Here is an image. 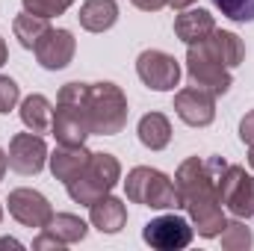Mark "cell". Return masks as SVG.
<instances>
[{
	"label": "cell",
	"instance_id": "obj_16",
	"mask_svg": "<svg viewBox=\"0 0 254 251\" xmlns=\"http://www.w3.org/2000/svg\"><path fill=\"white\" fill-rule=\"evenodd\" d=\"M216 30V21L207 9H187L175 18V36L187 45H195L201 42L204 36H210Z\"/></svg>",
	"mask_w": 254,
	"mask_h": 251
},
{
	"label": "cell",
	"instance_id": "obj_2",
	"mask_svg": "<svg viewBox=\"0 0 254 251\" xmlns=\"http://www.w3.org/2000/svg\"><path fill=\"white\" fill-rule=\"evenodd\" d=\"M86 89H89V83H65L60 89L54 122H51V133L57 136L60 145H83L86 136H92Z\"/></svg>",
	"mask_w": 254,
	"mask_h": 251
},
{
	"label": "cell",
	"instance_id": "obj_15",
	"mask_svg": "<svg viewBox=\"0 0 254 251\" xmlns=\"http://www.w3.org/2000/svg\"><path fill=\"white\" fill-rule=\"evenodd\" d=\"M89 210H92V225H95L101 234H119L127 222L125 201H119V198H113V195L98 198Z\"/></svg>",
	"mask_w": 254,
	"mask_h": 251
},
{
	"label": "cell",
	"instance_id": "obj_11",
	"mask_svg": "<svg viewBox=\"0 0 254 251\" xmlns=\"http://www.w3.org/2000/svg\"><path fill=\"white\" fill-rule=\"evenodd\" d=\"M9 213L21 222V225H27V228H48V222L54 219V207H51V201L42 195V192H36V189H12L9 192Z\"/></svg>",
	"mask_w": 254,
	"mask_h": 251
},
{
	"label": "cell",
	"instance_id": "obj_31",
	"mask_svg": "<svg viewBox=\"0 0 254 251\" xmlns=\"http://www.w3.org/2000/svg\"><path fill=\"white\" fill-rule=\"evenodd\" d=\"M6 63V42H3V39H0V65Z\"/></svg>",
	"mask_w": 254,
	"mask_h": 251
},
{
	"label": "cell",
	"instance_id": "obj_20",
	"mask_svg": "<svg viewBox=\"0 0 254 251\" xmlns=\"http://www.w3.org/2000/svg\"><path fill=\"white\" fill-rule=\"evenodd\" d=\"M42 231H51L60 243L71 246V243H80L86 237V222L80 216H71V213H54V219L48 222V228Z\"/></svg>",
	"mask_w": 254,
	"mask_h": 251
},
{
	"label": "cell",
	"instance_id": "obj_32",
	"mask_svg": "<svg viewBox=\"0 0 254 251\" xmlns=\"http://www.w3.org/2000/svg\"><path fill=\"white\" fill-rule=\"evenodd\" d=\"M249 163H252V169H254V145H252V154H249Z\"/></svg>",
	"mask_w": 254,
	"mask_h": 251
},
{
	"label": "cell",
	"instance_id": "obj_33",
	"mask_svg": "<svg viewBox=\"0 0 254 251\" xmlns=\"http://www.w3.org/2000/svg\"><path fill=\"white\" fill-rule=\"evenodd\" d=\"M0 219H3V210H0Z\"/></svg>",
	"mask_w": 254,
	"mask_h": 251
},
{
	"label": "cell",
	"instance_id": "obj_19",
	"mask_svg": "<svg viewBox=\"0 0 254 251\" xmlns=\"http://www.w3.org/2000/svg\"><path fill=\"white\" fill-rule=\"evenodd\" d=\"M172 139V125L163 113H148L139 122V142L151 151H163Z\"/></svg>",
	"mask_w": 254,
	"mask_h": 251
},
{
	"label": "cell",
	"instance_id": "obj_5",
	"mask_svg": "<svg viewBox=\"0 0 254 251\" xmlns=\"http://www.w3.org/2000/svg\"><path fill=\"white\" fill-rule=\"evenodd\" d=\"M119 178H122V166H119V160L113 154H92L89 166L74 181H68L65 189H68L71 201L92 207L98 198L113 192V187L119 184Z\"/></svg>",
	"mask_w": 254,
	"mask_h": 251
},
{
	"label": "cell",
	"instance_id": "obj_7",
	"mask_svg": "<svg viewBox=\"0 0 254 251\" xmlns=\"http://www.w3.org/2000/svg\"><path fill=\"white\" fill-rule=\"evenodd\" d=\"M216 189L222 207H228L240 219H254V178L243 166H225L216 175Z\"/></svg>",
	"mask_w": 254,
	"mask_h": 251
},
{
	"label": "cell",
	"instance_id": "obj_29",
	"mask_svg": "<svg viewBox=\"0 0 254 251\" xmlns=\"http://www.w3.org/2000/svg\"><path fill=\"white\" fill-rule=\"evenodd\" d=\"M195 0H169V6L172 9H187V6H192Z\"/></svg>",
	"mask_w": 254,
	"mask_h": 251
},
{
	"label": "cell",
	"instance_id": "obj_10",
	"mask_svg": "<svg viewBox=\"0 0 254 251\" xmlns=\"http://www.w3.org/2000/svg\"><path fill=\"white\" fill-rule=\"evenodd\" d=\"M9 169L18 175H39L48 163V145L39 133H15L9 142Z\"/></svg>",
	"mask_w": 254,
	"mask_h": 251
},
{
	"label": "cell",
	"instance_id": "obj_4",
	"mask_svg": "<svg viewBox=\"0 0 254 251\" xmlns=\"http://www.w3.org/2000/svg\"><path fill=\"white\" fill-rule=\"evenodd\" d=\"M92 136H116L127 125V98L116 83H89L86 89Z\"/></svg>",
	"mask_w": 254,
	"mask_h": 251
},
{
	"label": "cell",
	"instance_id": "obj_13",
	"mask_svg": "<svg viewBox=\"0 0 254 251\" xmlns=\"http://www.w3.org/2000/svg\"><path fill=\"white\" fill-rule=\"evenodd\" d=\"M74 48L77 45H74V36L68 30H48L33 51H36V60H39L42 68L60 71L74 60Z\"/></svg>",
	"mask_w": 254,
	"mask_h": 251
},
{
	"label": "cell",
	"instance_id": "obj_18",
	"mask_svg": "<svg viewBox=\"0 0 254 251\" xmlns=\"http://www.w3.org/2000/svg\"><path fill=\"white\" fill-rule=\"evenodd\" d=\"M21 122L33 133H48L51 122H54V107L45 95H30L21 104Z\"/></svg>",
	"mask_w": 254,
	"mask_h": 251
},
{
	"label": "cell",
	"instance_id": "obj_6",
	"mask_svg": "<svg viewBox=\"0 0 254 251\" xmlns=\"http://www.w3.org/2000/svg\"><path fill=\"white\" fill-rule=\"evenodd\" d=\"M125 192L133 204H142V207H154V210L181 207L178 189L172 184V178L163 175V172H157V169H148V166H136L127 175Z\"/></svg>",
	"mask_w": 254,
	"mask_h": 251
},
{
	"label": "cell",
	"instance_id": "obj_30",
	"mask_svg": "<svg viewBox=\"0 0 254 251\" xmlns=\"http://www.w3.org/2000/svg\"><path fill=\"white\" fill-rule=\"evenodd\" d=\"M6 166H9V157H6L3 148H0V181H3V175H6Z\"/></svg>",
	"mask_w": 254,
	"mask_h": 251
},
{
	"label": "cell",
	"instance_id": "obj_27",
	"mask_svg": "<svg viewBox=\"0 0 254 251\" xmlns=\"http://www.w3.org/2000/svg\"><path fill=\"white\" fill-rule=\"evenodd\" d=\"M169 0H133V6L136 9H142V12H157V9H163Z\"/></svg>",
	"mask_w": 254,
	"mask_h": 251
},
{
	"label": "cell",
	"instance_id": "obj_12",
	"mask_svg": "<svg viewBox=\"0 0 254 251\" xmlns=\"http://www.w3.org/2000/svg\"><path fill=\"white\" fill-rule=\"evenodd\" d=\"M175 113L190 127H207L216 119V95H210L198 86L181 89L175 95Z\"/></svg>",
	"mask_w": 254,
	"mask_h": 251
},
{
	"label": "cell",
	"instance_id": "obj_26",
	"mask_svg": "<svg viewBox=\"0 0 254 251\" xmlns=\"http://www.w3.org/2000/svg\"><path fill=\"white\" fill-rule=\"evenodd\" d=\"M240 139H243L246 145H254V110L246 113V119L240 122Z\"/></svg>",
	"mask_w": 254,
	"mask_h": 251
},
{
	"label": "cell",
	"instance_id": "obj_22",
	"mask_svg": "<svg viewBox=\"0 0 254 251\" xmlns=\"http://www.w3.org/2000/svg\"><path fill=\"white\" fill-rule=\"evenodd\" d=\"M219 237H222V249H228V251H246V249H252V243H254L252 231L243 222H228Z\"/></svg>",
	"mask_w": 254,
	"mask_h": 251
},
{
	"label": "cell",
	"instance_id": "obj_8",
	"mask_svg": "<svg viewBox=\"0 0 254 251\" xmlns=\"http://www.w3.org/2000/svg\"><path fill=\"white\" fill-rule=\"evenodd\" d=\"M136 74H139V80L148 89L169 92L181 80V65H178V60L172 54H166V51H142L139 60H136Z\"/></svg>",
	"mask_w": 254,
	"mask_h": 251
},
{
	"label": "cell",
	"instance_id": "obj_17",
	"mask_svg": "<svg viewBox=\"0 0 254 251\" xmlns=\"http://www.w3.org/2000/svg\"><path fill=\"white\" fill-rule=\"evenodd\" d=\"M80 27L89 33H104L119 21V3L116 0H86L80 6Z\"/></svg>",
	"mask_w": 254,
	"mask_h": 251
},
{
	"label": "cell",
	"instance_id": "obj_24",
	"mask_svg": "<svg viewBox=\"0 0 254 251\" xmlns=\"http://www.w3.org/2000/svg\"><path fill=\"white\" fill-rule=\"evenodd\" d=\"M21 3H24V12H33L39 18H54V15H63L74 0H21Z\"/></svg>",
	"mask_w": 254,
	"mask_h": 251
},
{
	"label": "cell",
	"instance_id": "obj_25",
	"mask_svg": "<svg viewBox=\"0 0 254 251\" xmlns=\"http://www.w3.org/2000/svg\"><path fill=\"white\" fill-rule=\"evenodd\" d=\"M18 98H21L18 83H15L12 77H3V74H0V113H3V116L12 113L15 104H18Z\"/></svg>",
	"mask_w": 254,
	"mask_h": 251
},
{
	"label": "cell",
	"instance_id": "obj_9",
	"mask_svg": "<svg viewBox=\"0 0 254 251\" xmlns=\"http://www.w3.org/2000/svg\"><path fill=\"white\" fill-rule=\"evenodd\" d=\"M142 240L151 246V249L160 251H181L192 243V228L187 219L169 213V216H157L145 225L142 231Z\"/></svg>",
	"mask_w": 254,
	"mask_h": 251
},
{
	"label": "cell",
	"instance_id": "obj_21",
	"mask_svg": "<svg viewBox=\"0 0 254 251\" xmlns=\"http://www.w3.org/2000/svg\"><path fill=\"white\" fill-rule=\"evenodd\" d=\"M12 30H15V39H18L27 51H33V48L39 45V39H42L51 27H48V18H39V15H33V12H24V15L15 18Z\"/></svg>",
	"mask_w": 254,
	"mask_h": 251
},
{
	"label": "cell",
	"instance_id": "obj_23",
	"mask_svg": "<svg viewBox=\"0 0 254 251\" xmlns=\"http://www.w3.org/2000/svg\"><path fill=\"white\" fill-rule=\"evenodd\" d=\"M219 9H222V15L225 18H231V21H240V24H246V21H254V0H213Z\"/></svg>",
	"mask_w": 254,
	"mask_h": 251
},
{
	"label": "cell",
	"instance_id": "obj_3",
	"mask_svg": "<svg viewBox=\"0 0 254 251\" xmlns=\"http://www.w3.org/2000/svg\"><path fill=\"white\" fill-rule=\"evenodd\" d=\"M187 71H190V80L198 89H204V92H210L216 98L231 89V83H234L231 80V68L222 60L219 42H216V30L210 36H204L201 42L190 45V51H187Z\"/></svg>",
	"mask_w": 254,
	"mask_h": 251
},
{
	"label": "cell",
	"instance_id": "obj_28",
	"mask_svg": "<svg viewBox=\"0 0 254 251\" xmlns=\"http://www.w3.org/2000/svg\"><path fill=\"white\" fill-rule=\"evenodd\" d=\"M0 249H21V243L12 240V237H3V240H0Z\"/></svg>",
	"mask_w": 254,
	"mask_h": 251
},
{
	"label": "cell",
	"instance_id": "obj_1",
	"mask_svg": "<svg viewBox=\"0 0 254 251\" xmlns=\"http://www.w3.org/2000/svg\"><path fill=\"white\" fill-rule=\"evenodd\" d=\"M228 163L222 157H213V160L190 157L187 163H181V169L175 175L178 201H181V207H187V213L195 222V231L204 240L219 237L228 225V219L222 213V198H219V189H216V175Z\"/></svg>",
	"mask_w": 254,
	"mask_h": 251
},
{
	"label": "cell",
	"instance_id": "obj_14",
	"mask_svg": "<svg viewBox=\"0 0 254 251\" xmlns=\"http://www.w3.org/2000/svg\"><path fill=\"white\" fill-rule=\"evenodd\" d=\"M89 160H92V151H86L83 145H60V148L48 157L54 178L63 181V184L74 181V178L89 166Z\"/></svg>",
	"mask_w": 254,
	"mask_h": 251
}]
</instances>
